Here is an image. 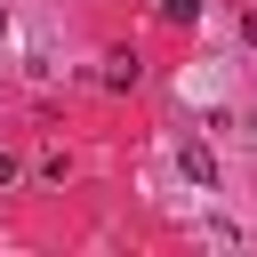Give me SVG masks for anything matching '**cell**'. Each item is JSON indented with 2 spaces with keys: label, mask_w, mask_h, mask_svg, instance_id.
Listing matches in <instances>:
<instances>
[{
  "label": "cell",
  "mask_w": 257,
  "mask_h": 257,
  "mask_svg": "<svg viewBox=\"0 0 257 257\" xmlns=\"http://www.w3.org/2000/svg\"><path fill=\"white\" fill-rule=\"evenodd\" d=\"M177 161H185V177H193V193H209V185H217V161H209V145H185Z\"/></svg>",
  "instance_id": "6da1fadb"
},
{
  "label": "cell",
  "mask_w": 257,
  "mask_h": 257,
  "mask_svg": "<svg viewBox=\"0 0 257 257\" xmlns=\"http://www.w3.org/2000/svg\"><path fill=\"white\" fill-rule=\"evenodd\" d=\"M128 80H137V56L112 48V56H104V88H128Z\"/></svg>",
  "instance_id": "7a4b0ae2"
},
{
  "label": "cell",
  "mask_w": 257,
  "mask_h": 257,
  "mask_svg": "<svg viewBox=\"0 0 257 257\" xmlns=\"http://www.w3.org/2000/svg\"><path fill=\"white\" fill-rule=\"evenodd\" d=\"M161 16H169V24H193V16H201V0H161Z\"/></svg>",
  "instance_id": "3957f363"
},
{
  "label": "cell",
  "mask_w": 257,
  "mask_h": 257,
  "mask_svg": "<svg viewBox=\"0 0 257 257\" xmlns=\"http://www.w3.org/2000/svg\"><path fill=\"white\" fill-rule=\"evenodd\" d=\"M16 177H24V169H16V153H0V185H16Z\"/></svg>",
  "instance_id": "277c9868"
},
{
  "label": "cell",
  "mask_w": 257,
  "mask_h": 257,
  "mask_svg": "<svg viewBox=\"0 0 257 257\" xmlns=\"http://www.w3.org/2000/svg\"><path fill=\"white\" fill-rule=\"evenodd\" d=\"M241 40H249V48H257V8H249V16H241Z\"/></svg>",
  "instance_id": "5b68a950"
},
{
  "label": "cell",
  "mask_w": 257,
  "mask_h": 257,
  "mask_svg": "<svg viewBox=\"0 0 257 257\" xmlns=\"http://www.w3.org/2000/svg\"><path fill=\"white\" fill-rule=\"evenodd\" d=\"M0 24H8V16H0Z\"/></svg>",
  "instance_id": "8992f818"
}]
</instances>
